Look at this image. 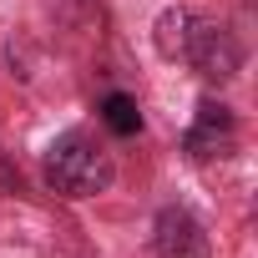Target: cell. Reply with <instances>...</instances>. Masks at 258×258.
Here are the masks:
<instances>
[{"label": "cell", "instance_id": "obj_1", "mask_svg": "<svg viewBox=\"0 0 258 258\" xmlns=\"http://www.w3.org/2000/svg\"><path fill=\"white\" fill-rule=\"evenodd\" d=\"M46 182L61 198H96L111 187V157L86 132H66L46 152Z\"/></svg>", "mask_w": 258, "mask_h": 258}, {"label": "cell", "instance_id": "obj_2", "mask_svg": "<svg viewBox=\"0 0 258 258\" xmlns=\"http://www.w3.org/2000/svg\"><path fill=\"white\" fill-rule=\"evenodd\" d=\"M182 61H192L208 81H228V76H238L243 51H238V41H233L223 26H213V21H192V26H187Z\"/></svg>", "mask_w": 258, "mask_h": 258}, {"label": "cell", "instance_id": "obj_3", "mask_svg": "<svg viewBox=\"0 0 258 258\" xmlns=\"http://www.w3.org/2000/svg\"><path fill=\"white\" fill-rule=\"evenodd\" d=\"M233 142H238L233 111H228L223 101H203L198 116H192V126H187V152H192L198 162H213V157H228Z\"/></svg>", "mask_w": 258, "mask_h": 258}, {"label": "cell", "instance_id": "obj_4", "mask_svg": "<svg viewBox=\"0 0 258 258\" xmlns=\"http://www.w3.org/2000/svg\"><path fill=\"white\" fill-rule=\"evenodd\" d=\"M152 248L162 258H203L208 253V233L192 213L182 208H162L157 213V228H152Z\"/></svg>", "mask_w": 258, "mask_h": 258}, {"label": "cell", "instance_id": "obj_5", "mask_svg": "<svg viewBox=\"0 0 258 258\" xmlns=\"http://www.w3.org/2000/svg\"><path fill=\"white\" fill-rule=\"evenodd\" d=\"M101 121L111 126L116 137H137V132H142V106H137V96H126V91L101 96Z\"/></svg>", "mask_w": 258, "mask_h": 258}, {"label": "cell", "instance_id": "obj_6", "mask_svg": "<svg viewBox=\"0 0 258 258\" xmlns=\"http://www.w3.org/2000/svg\"><path fill=\"white\" fill-rule=\"evenodd\" d=\"M187 26H192L187 11H162V16H157V51H162V56H182Z\"/></svg>", "mask_w": 258, "mask_h": 258}]
</instances>
